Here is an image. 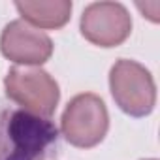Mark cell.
Here are the masks:
<instances>
[{
    "label": "cell",
    "instance_id": "1",
    "mask_svg": "<svg viewBox=\"0 0 160 160\" xmlns=\"http://www.w3.org/2000/svg\"><path fill=\"white\" fill-rule=\"evenodd\" d=\"M57 151L58 128L51 119L0 102V160H51Z\"/></svg>",
    "mask_w": 160,
    "mask_h": 160
},
{
    "label": "cell",
    "instance_id": "2",
    "mask_svg": "<svg viewBox=\"0 0 160 160\" xmlns=\"http://www.w3.org/2000/svg\"><path fill=\"white\" fill-rule=\"evenodd\" d=\"M4 89L8 98L21 109L42 119H51L60 100L58 83L40 66L10 68L4 77Z\"/></svg>",
    "mask_w": 160,
    "mask_h": 160
},
{
    "label": "cell",
    "instance_id": "3",
    "mask_svg": "<svg viewBox=\"0 0 160 160\" xmlns=\"http://www.w3.org/2000/svg\"><path fill=\"white\" fill-rule=\"evenodd\" d=\"M109 91L119 106L130 117H145L154 109L156 85L151 72L130 58H119L109 70Z\"/></svg>",
    "mask_w": 160,
    "mask_h": 160
},
{
    "label": "cell",
    "instance_id": "4",
    "mask_svg": "<svg viewBox=\"0 0 160 160\" xmlns=\"http://www.w3.org/2000/svg\"><path fill=\"white\" fill-rule=\"evenodd\" d=\"M109 130V113L104 100L92 92L73 96L60 119V134L79 149H91L104 141Z\"/></svg>",
    "mask_w": 160,
    "mask_h": 160
},
{
    "label": "cell",
    "instance_id": "5",
    "mask_svg": "<svg viewBox=\"0 0 160 160\" xmlns=\"http://www.w3.org/2000/svg\"><path fill=\"white\" fill-rule=\"evenodd\" d=\"M81 36L98 47H117L132 34V17L121 2H92L79 21Z\"/></svg>",
    "mask_w": 160,
    "mask_h": 160
},
{
    "label": "cell",
    "instance_id": "6",
    "mask_svg": "<svg viewBox=\"0 0 160 160\" xmlns=\"http://www.w3.org/2000/svg\"><path fill=\"white\" fill-rule=\"evenodd\" d=\"M0 51L17 66H42L53 55V42L43 30L15 19L0 34Z\"/></svg>",
    "mask_w": 160,
    "mask_h": 160
},
{
    "label": "cell",
    "instance_id": "7",
    "mask_svg": "<svg viewBox=\"0 0 160 160\" xmlns=\"http://www.w3.org/2000/svg\"><path fill=\"white\" fill-rule=\"evenodd\" d=\"M15 8L25 23L40 30L62 28L72 15L70 0H25L15 2Z\"/></svg>",
    "mask_w": 160,
    "mask_h": 160
},
{
    "label": "cell",
    "instance_id": "8",
    "mask_svg": "<svg viewBox=\"0 0 160 160\" xmlns=\"http://www.w3.org/2000/svg\"><path fill=\"white\" fill-rule=\"evenodd\" d=\"M138 6V10L143 13V17H147V19H151L152 23H158V12H160V2H156V0H152V2H138L136 4Z\"/></svg>",
    "mask_w": 160,
    "mask_h": 160
},
{
    "label": "cell",
    "instance_id": "9",
    "mask_svg": "<svg viewBox=\"0 0 160 160\" xmlns=\"http://www.w3.org/2000/svg\"><path fill=\"white\" fill-rule=\"evenodd\" d=\"M147 160H154V158H147Z\"/></svg>",
    "mask_w": 160,
    "mask_h": 160
}]
</instances>
